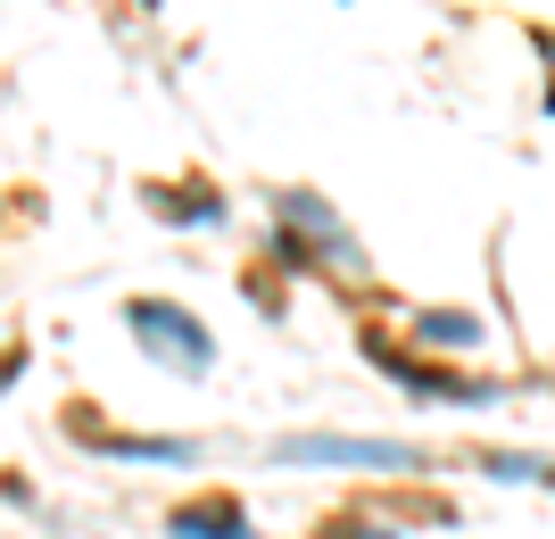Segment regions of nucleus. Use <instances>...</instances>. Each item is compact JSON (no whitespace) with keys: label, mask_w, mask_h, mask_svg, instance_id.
Returning a JSON list of instances; mask_svg holds the SVG:
<instances>
[{"label":"nucleus","mask_w":555,"mask_h":539,"mask_svg":"<svg viewBox=\"0 0 555 539\" xmlns=\"http://www.w3.org/2000/svg\"><path fill=\"white\" fill-rule=\"evenodd\" d=\"M291 457H332V465H406V448H365V440H291Z\"/></svg>","instance_id":"obj_1"}]
</instances>
